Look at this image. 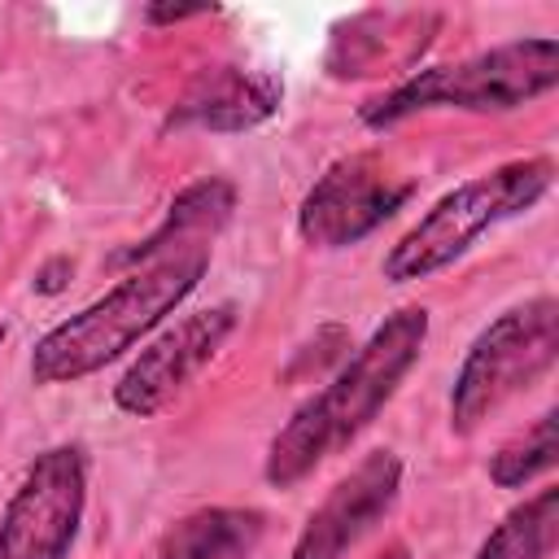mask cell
Wrapping results in <instances>:
<instances>
[{
  "mask_svg": "<svg viewBox=\"0 0 559 559\" xmlns=\"http://www.w3.org/2000/svg\"><path fill=\"white\" fill-rule=\"evenodd\" d=\"M428 341V310L424 306H402L384 314V323L336 367V376L306 397L288 424L271 437L262 476L275 489L301 485L319 463L341 454L371 419L393 402L402 380L415 371L419 354Z\"/></svg>",
  "mask_w": 559,
  "mask_h": 559,
  "instance_id": "6da1fadb",
  "label": "cell"
},
{
  "mask_svg": "<svg viewBox=\"0 0 559 559\" xmlns=\"http://www.w3.org/2000/svg\"><path fill=\"white\" fill-rule=\"evenodd\" d=\"M210 271V249L162 253L122 275L105 297L48 328L31 349V380L44 389L74 384L122 358L166 314H175Z\"/></svg>",
  "mask_w": 559,
  "mask_h": 559,
  "instance_id": "7a4b0ae2",
  "label": "cell"
},
{
  "mask_svg": "<svg viewBox=\"0 0 559 559\" xmlns=\"http://www.w3.org/2000/svg\"><path fill=\"white\" fill-rule=\"evenodd\" d=\"M559 83V39L533 35L511 39L445 66L415 70L397 87L358 105V122L371 131L397 127L424 109H463V114H507L520 109Z\"/></svg>",
  "mask_w": 559,
  "mask_h": 559,
  "instance_id": "3957f363",
  "label": "cell"
},
{
  "mask_svg": "<svg viewBox=\"0 0 559 559\" xmlns=\"http://www.w3.org/2000/svg\"><path fill=\"white\" fill-rule=\"evenodd\" d=\"M550 183H555L550 157H515V162H502L485 175L463 179L432 210H424L415 227H406L397 236V245L380 262L384 280L389 284H415V280L445 271L450 262H459L476 245V236L533 210L550 192Z\"/></svg>",
  "mask_w": 559,
  "mask_h": 559,
  "instance_id": "277c9868",
  "label": "cell"
},
{
  "mask_svg": "<svg viewBox=\"0 0 559 559\" xmlns=\"http://www.w3.org/2000/svg\"><path fill=\"white\" fill-rule=\"evenodd\" d=\"M559 354V301L533 297L524 306L502 310L480 336L467 345L454 389H450V432L472 437L493 411H502L515 393L537 384Z\"/></svg>",
  "mask_w": 559,
  "mask_h": 559,
  "instance_id": "5b68a950",
  "label": "cell"
},
{
  "mask_svg": "<svg viewBox=\"0 0 559 559\" xmlns=\"http://www.w3.org/2000/svg\"><path fill=\"white\" fill-rule=\"evenodd\" d=\"M87 511L83 445L39 450L0 515V559H70Z\"/></svg>",
  "mask_w": 559,
  "mask_h": 559,
  "instance_id": "8992f818",
  "label": "cell"
},
{
  "mask_svg": "<svg viewBox=\"0 0 559 559\" xmlns=\"http://www.w3.org/2000/svg\"><path fill=\"white\" fill-rule=\"evenodd\" d=\"M415 192L380 153H349L332 162L297 205V236L310 249H349L393 218Z\"/></svg>",
  "mask_w": 559,
  "mask_h": 559,
  "instance_id": "52a82bcc",
  "label": "cell"
},
{
  "mask_svg": "<svg viewBox=\"0 0 559 559\" xmlns=\"http://www.w3.org/2000/svg\"><path fill=\"white\" fill-rule=\"evenodd\" d=\"M236 323H240L236 301H218L197 314H183L175 328H166L157 341H148L131 358V367L114 384V406L131 419L162 415L218 358V349L227 345Z\"/></svg>",
  "mask_w": 559,
  "mask_h": 559,
  "instance_id": "ba28073f",
  "label": "cell"
},
{
  "mask_svg": "<svg viewBox=\"0 0 559 559\" xmlns=\"http://www.w3.org/2000/svg\"><path fill=\"white\" fill-rule=\"evenodd\" d=\"M402 493V459L393 450L362 454L310 511L288 559H345L376 524L389 520Z\"/></svg>",
  "mask_w": 559,
  "mask_h": 559,
  "instance_id": "9c48e42d",
  "label": "cell"
},
{
  "mask_svg": "<svg viewBox=\"0 0 559 559\" xmlns=\"http://www.w3.org/2000/svg\"><path fill=\"white\" fill-rule=\"evenodd\" d=\"M284 100V79L271 70H249V66H205L192 74V83L179 92L175 109L166 114V131H253L280 114Z\"/></svg>",
  "mask_w": 559,
  "mask_h": 559,
  "instance_id": "30bf717a",
  "label": "cell"
},
{
  "mask_svg": "<svg viewBox=\"0 0 559 559\" xmlns=\"http://www.w3.org/2000/svg\"><path fill=\"white\" fill-rule=\"evenodd\" d=\"M437 22H441L437 13H384V9L354 13L332 31L323 70L332 79H376V74L411 70L432 44Z\"/></svg>",
  "mask_w": 559,
  "mask_h": 559,
  "instance_id": "8fae6325",
  "label": "cell"
},
{
  "mask_svg": "<svg viewBox=\"0 0 559 559\" xmlns=\"http://www.w3.org/2000/svg\"><path fill=\"white\" fill-rule=\"evenodd\" d=\"M231 210H236V188L227 179H214V175L197 179L170 201L166 218L140 245L118 253V262L122 266H144V262H153L162 253H175V249H210L214 236L227 227Z\"/></svg>",
  "mask_w": 559,
  "mask_h": 559,
  "instance_id": "7c38bea8",
  "label": "cell"
},
{
  "mask_svg": "<svg viewBox=\"0 0 559 559\" xmlns=\"http://www.w3.org/2000/svg\"><path fill=\"white\" fill-rule=\"evenodd\" d=\"M266 537V515L253 507H201L179 515L162 542L157 559H253Z\"/></svg>",
  "mask_w": 559,
  "mask_h": 559,
  "instance_id": "4fadbf2b",
  "label": "cell"
},
{
  "mask_svg": "<svg viewBox=\"0 0 559 559\" xmlns=\"http://www.w3.org/2000/svg\"><path fill=\"white\" fill-rule=\"evenodd\" d=\"M555 542H559V489L546 485L498 520V528L480 542L476 559H550Z\"/></svg>",
  "mask_w": 559,
  "mask_h": 559,
  "instance_id": "5bb4252c",
  "label": "cell"
},
{
  "mask_svg": "<svg viewBox=\"0 0 559 559\" xmlns=\"http://www.w3.org/2000/svg\"><path fill=\"white\" fill-rule=\"evenodd\" d=\"M559 454V411H542L520 437H511L493 459H489V480L498 489H520L555 467Z\"/></svg>",
  "mask_w": 559,
  "mask_h": 559,
  "instance_id": "9a60e30c",
  "label": "cell"
},
{
  "mask_svg": "<svg viewBox=\"0 0 559 559\" xmlns=\"http://www.w3.org/2000/svg\"><path fill=\"white\" fill-rule=\"evenodd\" d=\"M201 13H210L205 4H148L144 9V22H183V17H201Z\"/></svg>",
  "mask_w": 559,
  "mask_h": 559,
  "instance_id": "2e32d148",
  "label": "cell"
},
{
  "mask_svg": "<svg viewBox=\"0 0 559 559\" xmlns=\"http://www.w3.org/2000/svg\"><path fill=\"white\" fill-rule=\"evenodd\" d=\"M376 559H411V546H406V542H389Z\"/></svg>",
  "mask_w": 559,
  "mask_h": 559,
  "instance_id": "e0dca14e",
  "label": "cell"
},
{
  "mask_svg": "<svg viewBox=\"0 0 559 559\" xmlns=\"http://www.w3.org/2000/svg\"><path fill=\"white\" fill-rule=\"evenodd\" d=\"M0 341H4V328H0Z\"/></svg>",
  "mask_w": 559,
  "mask_h": 559,
  "instance_id": "ac0fdd59",
  "label": "cell"
}]
</instances>
